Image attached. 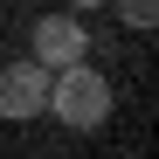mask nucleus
Listing matches in <instances>:
<instances>
[{
  "mask_svg": "<svg viewBox=\"0 0 159 159\" xmlns=\"http://www.w3.org/2000/svg\"><path fill=\"white\" fill-rule=\"evenodd\" d=\"M42 104H48V69H35V62H7L0 69V118L7 125L42 118Z\"/></svg>",
  "mask_w": 159,
  "mask_h": 159,
  "instance_id": "nucleus-3",
  "label": "nucleus"
},
{
  "mask_svg": "<svg viewBox=\"0 0 159 159\" xmlns=\"http://www.w3.org/2000/svg\"><path fill=\"white\" fill-rule=\"evenodd\" d=\"M42 111L56 125H69V131H97L104 118H111V83H104V69L76 62L62 76H48V104H42Z\"/></svg>",
  "mask_w": 159,
  "mask_h": 159,
  "instance_id": "nucleus-1",
  "label": "nucleus"
},
{
  "mask_svg": "<svg viewBox=\"0 0 159 159\" xmlns=\"http://www.w3.org/2000/svg\"><path fill=\"white\" fill-rule=\"evenodd\" d=\"M118 21H125L131 35H145L152 21H159V0H118Z\"/></svg>",
  "mask_w": 159,
  "mask_h": 159,
  "instance_id": "nucleus-4",
  "label": "nucleus"
},
{
  "mask_svg": "<svg viewBox=\"0 0 159 159\" xmlns=\"http://www.w3.org/2000/svg\"><path fill=\"white\" fill-rule=\"evenodd\" d=\"M69 7H76V14H90V7H104V0H69Z\"/></svg>",
  "mask_w": 159,
  "mask_h": 159,
  "instance_id": "nucleus-5",
  "label": "nucleus"
},
{
  "mask_svg": "<svg viewBox=\"0 0 159 159\" xmlns=\"http://www.w3.org/2000/svg\"><path fill=\"white\" fill-rule=\"evenodd\" d=\"M90 56V28L76 14H42L35 21V35H28V62L35 69H48V76H62V69H76Z\"/></svg>",
  "mask_w": 159,
  "mask_h": 159,
  "instance_id": "nucleus-2",
  "label": "nucleus"
}]
</instances>
